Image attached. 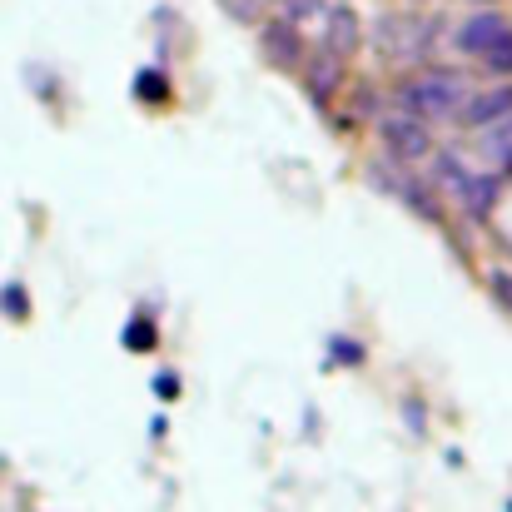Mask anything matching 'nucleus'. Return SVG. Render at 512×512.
Masks as SVG:
<instances>
[{"instance_id": "obj_8", "label": "nucleus", "mask_w": 512, "mask_h": 512, "mask_svg": "<svg viewBox=\"0 0 512 512\" xmlns=\"http://www.w3.org/2000/svg\"><path fill=\"white\" fill-rule=\"evenodd\" d=\"M363 15L353 5H324V25H319V50H329L334 60L353 65L363 50Z\"/></svg>"}, {"instance_id": "obj_18", "label": "nucleus", "mask_w": 512, "mask_h": 512, "mask_svg": "<svg viewBox=\"0 0 512 512\" xmlns=\"http://www.w3.org/2000/svg\"><path fill=\"white\" fill-rule=\"evenodd\" d=\"M329 353H334L339 363H348V368H358V363H363V343H353V339H339V334L329 339Z\"/></svg>"}, {"instance_id": "obj_15", "label": "nucleus", "mask_w": 512, "mask_h": 512, "mask_svg": "<svg viewBox=\"0 0 512 512\" xmlns=\"http://www.w3.org/2000/svg\"><path fill=\"white\" fill-rule=\"evenodd\" d=\"M269 5H274V15H284L294 25H304L309 15H324V0H269Z\"/></svg>"}, {"instance_id": "obj_10", "label": "nucleus", "mask_w": 512, "mask_h": 512, "mask_svg": "<svg viewBox=\"0 0 512 512\" xmlns=\"http://www.w3.org/2000/svg\"><path fill=\"white\" fill-rule=\"evenodd\" d=\"M135 100H140V105H170L174 100L170 75H165L160 65H145V70L135 75Z\"/></svg>"}, {"instance_id": "obj_4", "label": "nucleus", "mask_w": 512, "mask_h": 512, "mask_svg": "<svg viewBox=\"0 0 512 512\" xmlns=\"http://www.w3.org/2000/svg\"><path fill=\"white\" fill-rule=\"evenodd\" d=\"M508 25H512V15L503 5H473V10L453 25V50L468 55V60H483V55L508 35Z\"/></svg>"}, {"instance_id": "obj_3", "label": "nucleus", "mask_w": 512, "mask_h": 512, "mask_svg": "<svg viewBox=\"0 0 512 512\" xmlns=\"http://www.w3.org/2000/svg\"><path fill=\"white\" fill-rule=\"evenodd\" d=\"M383 50L403 65H423L433 55V40H438V20L433 15H418V10H403V15H388L383 20Z\"/></svg>"}, {"instance_id": "obj_19", "label": "nucleus", "mask_w": 512, "mask_h": 512, "mask_svg": "<svg viewBox=\"0 0 512 512\" xmlns=\"http://www.w3.org/2000/svg\"><path fill=\"white\" fill-rule=\"evenodd\" d=\"M155 393H160V398H165V403H174V398H179V378H174L170 368H165V373H160V378H155Z\"/></svg>"}, {"instance_id": "obj_13", "label": "nucleus", "mask_w": 512, "mask_h": 512, "mask_svg": "<svg viewBox=\"0 0 512 512\" xmlns=\"http://www.w3.org/2000/svg\"><path fill=\"white\" fill-rule=\"evenodd\" d=\"M483 155L493 160V170H498V165H508V160H512V115L503 120V125L483 130Z\"/></svg>"}, {"instance_id": "obj_11", "label": "nucleus", "mask_w": 512, "mask_h": 512, "mask_svg": "<svg viewBox=\"0 0 512 512\" xmlns=\"http://www.w3.org/2000/svg\"><path fill=\"white\" fill-rule=\"evenodd\" d=\"M125 353H155L160 348V324L150 319V314H135L130 324H125Z\"/></svg>"}, {"instance_id": "obj_7", "label": "nucleus", "mask_w": 512, "mask_h": 512, "mask_svg": "<svg viewBox=\"0 0 512 512\" xmlns=\"http://www.w3.org/2000/svg\"><path fill=\"white\" fill-rule=\"evenodd\" d=\"M512 115V80H493V85H473V95L458 110V125L468 135H483L493 125H503Z\"/></svg>"}, {"instance_id": "obj_5", "label": "nucleus", "mask_w": 512, "mask_h": 512, "mask_svg": "<svg viewBox=\"0 0 512 512\" xmlns=\"http://www.w3.org/2000/svg\"><path fill=\"white\" fill-rule=\"evenodd\" d=\"M294 75H299L304 95H309V100H314L319 110H334V105H339V95H343V85H348V75H353V70H348L343 60H334L329 50H319V45H314V50L304 55V65H299Z\"/></svg>"}, {"instance_id": "obj_14", "label": "nucleus", "mask_w": 512, "mask_h": 512, "mask_svg": "<svg viewBox=\"0 0 512 512\" xmlns=\"http://www.w3.org/2000/svg\"><path fill=\"white\" fill-rule=\"evenodd\" d=\"M478 65H483L493 80H512V25H508V35H503V40H498V45H493V50L478 60Z\"/></svg>"}, {"instance_id": "obj_20", "label": "nucleus", "mask_w": 512, "mask_h": 512, "mask_svg": "<svg viewBox=\"0 0 512 512\" xmlns=\"http://www.w3.org/2000/svg\"><path fill=\"white\" fill-rule=\"evenodd\" d=\"M468 5H503V0H468Z\"/></svg>"}, {"instance_id": "obj_2", "label": "nucleus", "mask_w": 512, "mask_h": 512, "mask_svg": "<svg viewBox=\"0 0 512 512\" xmlns=\"http://www.w3.org/2000/svg\"><path fill=\"white\" fill-rule=\"evenodd\" d=\"M373 135H378L383 155H388L393 165H403V170L423 165V160L438 150L433 125H428V120H418V115H408V110H393V105H388V110L373 120Z\"/></svg>"}, {"instance_id": "obj_6", "label": "nucleus", "mask_w": 512, "mask_h": 512, "mask_svg": "<svg viewBox=\"0 0 512 512\" xmlns=\"http://www.w3.org/2000/svg\"><path fill=\"white\" fill-rule=\"evenodd\" d=\"M259 50H264L269 65L299 70L304 55H309V35H304V25H294V20H284V15H264V20H259Z\"/></svg>"}, {"instance_id": "obj_1", "label": "nucleus", "mask_w": 512, "mask_h": 512, "mask_svg": "<svg viewBox=\"0 0 512 512\" xmlns=\"http://www.w3.org/2000/svg\"><path fill=\"white\" fill-rule=\"evenodd\" d=\"M473 70L468 65H448V60H423V65H408L403 75H393L388 85V105L393 110H408L428 125H443V120H458L463 100L473 95Z\"/></svg>"}, {"instance_id": "obj_17", "label": "nucleus", "mask_w": 512, "mask_h": 512, "mask_svg": "<svg viewBox=\"0 0 512 512\" xmlns=\"http://www.w3.org/2000/svg\"><path fill=\"white\" fill-rule=\"evenodd\" d=\"M219 5H224V10L234 15V20H244V25H259V20H264V5H269V0H219Z\"/></svg>"}, {"instance_id": "obj_12", "label": "nucleus", "mask_w": 512, "mask_h": 512, "mask_svg": "<svg viewBox=\"0 0 512 512\" xmlns=\"http://www.w3.org/2000/svg\"><path fill=\"white\" fill-rule=\"evenodd\" d=\"M0 314H5L10 324H25V319H30V289H25L20 279L0 284Z\"/></svg>"}, {"instance_id": "obj_9", "label": "nucleus", "mask_w": 512, "mask_h": 512, "mask_svg": "<svg viewBox=\"0 0 512 512\" xmlns=\"http://www.w3.org/2000/svg\"><path fill=\"white\" fill-rule=\"evenodd\" d=\"M503 189H508V184H503V174L498 170H473L458 189H453L458 214H463V219H478V224H483V219H493V214H498Z\"/></svg>"}, {"instance_id": "obj_16", "label": "nucleus", "mask_w": 512, "mask_h": 512, "mask_svg": "<svg viewBox=\"0 0 512 512\" xmlns=\"http://www.w3.org/2000/svg\"><path fill=\"white\" fill-rule=\"evenodd\" d=\"M488 289H493V299L512 314V264H498V269L488 274Z\"/></svg>"}]
</instances>
